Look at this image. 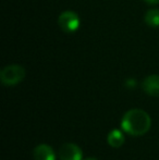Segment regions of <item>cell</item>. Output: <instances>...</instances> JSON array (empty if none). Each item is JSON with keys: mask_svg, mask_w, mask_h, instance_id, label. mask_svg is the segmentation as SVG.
Wrapping results in <instances>:
<instances>
[{"mask_svg": "<svg viewBox=\"0 0 159 160\" xmlns=\"http://www.w3.org/2000/svg\"><path fill=\"white\" fill-rule=\"evenodd\" d=\"M152 119L147 112L142 109H131L125 112L121 121L123 131L133 136H141L148 132Z\"/></svg>", "mask_w": 159, "mask_h": 160, "instance_id": "1", "label": "cell"}, {"mask_svg": "<svg viewBox=\"0 0 159 160\" xmlns=\"http://www.w3.org/2000/svg\"><path fill=\"white\" fill-rule=\"evenodd\" d=\"M25 78V69L19 64H11L3 68L0 72V80L6 86L19 84Z\"/></svg>", "mask_w": 159, "mask_h": 160, "instance_id": "2", "label": "cell"}, {"mask_svg": "<svg viewBox=\"0 0 159 160\" xmlns=\"http://www.w3.org/2000/svg\"><path fill=\"white\" fill-rule=\"evenodd\" d=\"M58 23L63 32L73 33L80 28V18L73 11H64L60 14Z\"/></svg>", "mask_w": 159, "mask_h": 160, "instance_id": "3", "label": "cell"}, {"mask_svg": "<svg viewBox=\"0 0 159 160\" xmlns=\"http://www.w3.org/2000/svg\"><path fill=\"white\" fill-rule=\"evenodd\" d=\"M59 159L60 160H82L83 152L82 149L73 143H66L59 149Z\"/></svg>", "mask_w": 159, "mask_h": 160, "instance_id": "4", "label": "cell"}, {"mask_svg": "<svg viewBox=\"0 0 159 160\" xmlns=\"http://www.w3.org/2000/svg\"><path fill=\"white\" fill-rule=\"evenodd\" d=\"M143 89L146 94L154 97H159V75L153 74L143 81Z\"/></svg>", "mask_w": 159, "mask_h": 160, "instance_id": "5", "label": "cell"}, {"mask_svg": "<svg viewBox=\"0 0 159 160\" xmlns=\"http://www.w3.org/2000/svg\"><path fill=\"white\" fill-rule=\"evenodd\" d=\"M35 160H56V154L53 149L47 144H40L34 149Z\"/></svg>", "mask_w": 159, "mask_h": 160, "instance_id": "6", "label": "cell"}, {"mask_svg": "<svg viewBox=\"0 0 159 160\" xmlns=\"http://www.w3.org/2000/svg\"><path fill=\"white\" fill-rule=\"evenodd\" d=\"M124 143V135L119 130H112L108 134V144L111 147H121Z\"/></svg>", "mask_w": 159, "mask_h": 160, "instance_id": "7", "label": "cell"}, {"mask_svg": "<svg viewBox=\"0 0 159 160\" xmlns=\"http://www.w3.org/2000/svg\"><path fill=\"white\" fill-rule=\"evenodd\" d=\"M145 22L147 25L152 28H158L159 26V10L158 9H153L149 10L145 14Z\"/></svg>", "mask_w": 159, "mask_h": 160, "instance_id": "8", "label": "cell"}, {"mask_svg": "<svg viewBox=\"0 0 159 160\" xmlns=\"http://www.w3.org/2000/svg\"><path fill=\"white\" fill-rule=\"evenodd\" d=\"M125 85H127V87H129V88H134V87L136 86V82L134 78H129V80L125 82Z\"/></svg>", "mask_w": 159, "mask_h": 160, "instance_id": "9", "label": "cell"}, {"mask_svg": "<svg viewBox=\"0 0 159 160\" xmlns=\"http://www.w3.org/2000/svg\"><path fill=\"white\" fill-rule=\"evenodd\" d=\"M145 1H146L147 3H149V4H157V3H159V0H145Z\"/></svg>", "mask_w": 159, "mask_h": 160, "instance_id": "10", "label": "cell"}, {"mask_svg": "<svg viewBox=\"0 0 159 160\" xmlns=\"http://www.w3.org/2000/svg\"><path fill=\"white\" fill-rule=\"evenodd\" d=\"M85 160H98V159H96V158H87V159H85Z\"/></svg>", "mask_w": 159, "mask_h": 160, "instance_id": "11", "label": "cell"}]
</instances>
